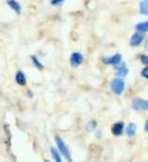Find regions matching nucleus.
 Wrapping results in <instances>:
<instances>
[{
  "label": "nucleus",
  "mask_w": 148,
  "mask_h": 162,
  "mask_svg": "<svg viewBox=\"0 0 148 162\" xmlns=\"http://www.w3.org/2000/svg\"><path fill=\"white\" fill-rule=\"evenodd\" d=\"M51 153H52V155H53V157L55 158V160H56V162H63L62 161V158H61V156H60V154L58 153V151L56 149V148H52L51 149Z\"/></svg>",
  "instance_id": "15"
},
{
  "label": "nucleus",
  "mask_w": 148,
  "mask_h": 162,
  "mask_svg": "<svg viewBox=\"0 0 148 162\" xmlns=\"http://www.w3.org/2000/svg\"><path fill=\"white\" fill-rule=\"evenodd\" d=\"M140 11L143 15L148 14V2H147V0H142V1L140 3Z\"/></svg>",
  "instance_id": "13"
},
{
  "label": "nucleus",
  "mask_w": 148,
  "mask_h": 162,
  "mask_svg": "<svg viewBox=\"0 0 148 162\" xmlns=\"http://www.w3.org/2000/svg\"><path fill=\"white\" fill-rule=\"evenodd\" d=\"M123 131H124V122L123 121H119V122H116L115 124H114V126L112 128V133L114 136L122 135Z\"/></svg>",
  "instance_id": "6"
},
{
  "label": "nucleus",
  "mask_w": 148,
  "mask_h": 162,
  "mask_svg": "<svg viewBox=\"0 0 148 162\" xmlns=\"http://www.w3.org/2000/svg\"><path fill=\"white\" fill-rule=\"evenodd\" d=\"M141 62L143 63V64H145V65H147L148 64V56H141Z\"/></svg>",
  "instance_id": "19"
},
{
  "label": "nucleus",
  "mask_w": 148,
  "mask_h": 162,
  "mask_svg": "<svg viewBox=\"0 0 148 162\" xmlns=\"http://www.w3.org/2000/svg\"><path fill=\"white\" fill-rule=\"evenodd\" d=\"M27 96H28L29 97H33V93H32L30 90H28V91H27Z\"/></svg>",
  "instance_id": "21"
},
{
  "label": "nucleus",
  "mask_w": 148,
  "mask_h": 162,
  "mask_svg": "<svg viewBox=\"0 0 148 162\" xmlns=\"http://www.w3.org/2000/svg\"><path fill=\"white\" fill-rule=\"evenodd\" d=\"M143 40V35L141 33H135L132 35L131 38H130V45L133 46V47H136V46H139Z\"/></svg>",
  "instance_id": "7"
},
{
  "label": "nucleus",
  "mask_w": 148,
  "mask_h": 162,
  "mask_svg": "<svg viewBox=\"0 0 148 162\" xmlns=\"http://www.w3.org/2000/svg\"><path fill=\"white\" fill-rule=\"evenodd\" d=\"M144 129H145V132L148 131V121L146 120L145 121V126H144Z\"/></svg>",
  "instance_id": "20"
},
{
  "label": "nucleus",
  "mask_w": 148,
  "mask_h": 162,
  "mask_svg": "<svg viewBox=\"0 0 148 162\" xmlns=\"http://www.w3.org/2000/svg\"><path fill=\"white\" fill-rule=\"evenodd\" d=\"M7 3H8V5L16 12V13H18V14H20L21 13V6H20V4L16 1V0H7Z\"/></svg>",
  "instance_id": "10"
},
{
  "label": "nucleus",
  "mask_w": 148,
  "mask_h": 162,
  "mask_svg": "<svg viewBox=\"0 0 148 162\" xmlns=\"http://www.w3.org/2000/svg\"><path fill=\"white\" fill-rule=\"evenodd\" d=\"M96 128V122L95 120H91L90 122H88L85 126V129L88 132H93L95 129Z\"/></svg>",
  "instance_id": "14"
},
{
  "label": "nucleus",
  "mask_w": 148,
  "mask_h": 162,
  "mask_svg": "<svg viewBox=\"0 0 148 162\" xmlns=\"http://www.w3.org/2000/svg\"><path fill=\"white\" fill-rule=\"evenodd\" d=\"M83 61V56L80 52H73L70 56V64L73 68L80 66Z\"/></svg>",
  "instance_id": "4"
},
{
  "label": "nucleus",
  "mask_w": 148,
  "mask_h": 162,
  "mask_svg": "<svg viewBox=\"0 0 148 162\" xmlns=\"http://www.w3.org/2000/svg\"><path fill=\"white\" fill-rule=\"evenodd\" d=\"M114 67H115V69L117 70L116 75H117L118 77L123 78V77L127 76V74H128V68H127V66H126L125 63H121V62H120L119 64H117V65L114 66Z\"/></svg>",
  "instance_id": "8"
},
{
  "label": "nucleus",
  "mask_w": 148,
  "mask_h": 162,
  "mask_svg": "<svg viewBox=\"0 0 148 162\" xmlns=\"http://www.w3.org/2000/svg\"><path fill=\"white\" fill-rule=\"evenodd\" d=\"M111 89L115 95H121L125 89V82L123 79L115 78L111 82Z\"/></svg>",
  "instance_id": "2"
},
{
  "label": "nucleus",
  "mask_w": 148,
  "mask_h": 162,
  "mask_svg": "<svg viewBox=\"0 0 148 162\" xmlns=\"http://www.w3.org/2000/svg\"><path fill=\"white\" fill-rule=\"evenodd\" d=\"M55 139H56V142L57 144V147H58V150H59L60 154L63 155L69 162H72V159H71L70 154V150H69L68 146L66 145V143L64 142V141L58 135H56L55 137Z\"/></svg>",
  "instance_id": "1"
},
{
  "label": "nucleus",
  "mask_w": 148,
  "mask_h": 162,
  "mask_svg": "<svg viewBox=\"0 0 148 162\" xmlns=\"http://www.w3.org/2000/svg\"><path fill=\"white\" fill-rule=\"evenodd\" d=\"M136 30L139 33H146L148 30V22H143V23H140L136 25Z\"/></svg>",
  "instance_id": "12"
},
{
  "label": "nucleus",
  "mask_w": 148,
  "mask_h": 162,
  "mask_svg": "<svg viewBox=\"0 0 148 162\" xmlns=\"http://www.w3.org/2000/svg\"><path fill=\"white\" fill-rule=\"evenodd\" d=\"M136 130H137L136 125L134 123H130L126 128V133L128 137H133L136 134Z\"/></svg>",
  "instance_id": "11"
},
{
  "label": "nucleus",
  "mask_w": 148,
  "mask_h": 162,
  "mask_svg": "<svg viewBox=\"0 0 148 162\" xmlns=\"http://www.w3.org/2000/svg\"><path fill=\"white\" fill-rule=\"evenodd\" d=\"M15 80H16V83L21 85V86H24L26 84V79H25V74L23 73V71L19 70L17 71L16 73V76H15Z\"/></svg>",
  "instance_id": "9"
},
{
  "label": "nucleus",
  "mask_w": 148,
  "mask_h": 162,
  "mask_svg": "<svg viewBox=\"0 0 148 162\" xmlns=\"http://www.w3.org/2000/svg\"><path fill=\"white\" fill-rule=\"evenodd\" d=\"M121 59H122V56L119 53L117 55L112 56V57H105L102 59V62L105 64V65H112V66H116L117 64H119L121 62Z\"/></svg>",
  "instance_id": "5"
},
{
  "label": "nucleus",
  "mask_w": 148,
  "mask_h": 162,
  "mask_svg": "<svg viewBox=\"0 0 148 162\" xmlns=\"http://www.w3.org/2000/svg\"><path fill=\"white\" fill-rule=\"evenodd\" d=\"M132 108L135 111H147L148 101L142 98H134L132 100Z\"/></svg>",
  "instance_id": "3"
},
{
  "label": "nucleus",
  "mask_w": 148,
  "mask_h": 162,
  "mask_svg": "<svg viewBox=\"0 0 148 162\" xmlns=\"http://www.w3.org/2000/svg\"><path fill=\"white\" fill-rule=\"evenodd\" d=\"M64 1H65V0H52L51 4L54 5V6H59L61 4H63Z\"/></svg>",
  "instance_id": "17"
},
{
  "label": "nucleus",
  "mask_w": 148,
  "mask_h": 162,
  "mask_svg": "<svg viewBox=\"0 0 148 162\" xmlns=\"http://www.w3.org/2000/svg\"><path fill=\"white\" fill-rule=\"evenodd\" d=\"M31 59H32V61H33V64L38 69V70H42L44 67H43V65H42V63L38 59V57L36 56H31Z\"/></svg>",
  "instance_id": "16"
},
{
  "label": "nucleus",
  "mask_w": 148,
  "mask_h": 162,
  "mask_svg": "<svg viewBox=\"0 0 148 162\" xmlns=\"http://www.w3.org/2000/svg\"><path fill=\"white\" fill-rule=\"evenodd\" d=\"M44 162H51V161L49 160V159H45V160H44Z\"/></svg>",
  "instance_id": "22"
},
{
  "label": "nucleus",
  "mask_w": 148,
  "mask_h": 162,
  "mask_svg": "<svg viewBox=\"0 0 148 162\" xmlns=\"http://www.w3.org/2000/svg\"><path fill=\"white\" fill-rule=\"evenodd\" d=\"M141 76L143 77V78H145V79H148V68L147 67H145L142 70H141Z\"/></svg>",
  "instance_id": "18"
}]
</instances>
